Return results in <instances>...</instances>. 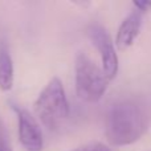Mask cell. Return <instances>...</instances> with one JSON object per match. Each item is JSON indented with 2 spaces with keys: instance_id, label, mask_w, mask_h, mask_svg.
Listing matches in <instances>:
<instances>
[{
  "instance_id": "obj_1",
  "label": "cell",
  "mask_w": 151,
  "mask_h": 151,
  "mask_svg": "<svg viewBox=\"0 0 151 151\" xmlns=\"http://www.w3.org/2000/svg\"><path fill=\"white\" fill-rule=\"evenodd\" d=\"M151 125V99L145 96H129L118 99L106 114L105 134L114 146L137 142Z\"/></svg>"
},
{
  "instance_id": "obj_2",
  "label": "cell",
  "mask_w": 151,
  "mask_h": 151,
  "mask_svg": "<svg viewBox=\"0 0 151 151\" xmlns=\"http://www.w3.org/2000/svg\"><path fill=\"white\" fill-rule=\"evenodd\" d=\"M35 111L49 130H57L68 119L70 105L58 77H53L41 90L35 101Z\"/></svg>"
},
{
  "instance_id": "obj_3",
  "label": "cell",
  "mask_w": 151,
  "mask_h": 151,
  "mask_svg": "<svg viewBox=\"0 0 151 151\" xmlns=\"http://www.w3.org/2000/svg\"><path fill=\"white\" fill-rule=\"evenodd\" d=\"M76 93L86 102H97L106 93L110 80L105 72L88 57L80 52L76 57Z\"/></svg>"
},
{
  "instance_id": "obj_4",
  "label": "cell",
  "mask_w": 151,
  "mask_h": 151,
  "mask_svg": "<svg viewBox=\"0 0 151 151\" xmlns=\"http://www.w3.org/2000/svg\"><path fill=\"white\" fill-rule=\"evenodd\" d=\"M86 33L101 55L102 70L105 72L109 80H113L118 72V57L107 29L98 23H91L86 29Z\"/></svg>"
},
{
  "instance_id": "obj_5",
  "label": "cell",
  "mask_w": 151,
  "mask_h": 151,
  "mask_svg": "<svg viewBox=\"0 0 151 151\" xmlns=\"http://www.w3.org/2000/svg\"><path fill=\"white\" fill-rule=\"evenodd\" d=\"M13 110L17 115L19 125V139L21 146L27 151H42L44 147V138L37 121L27 109L12 105Z\"/></svg>"
},
{
  "instance_id": "obj_6",
  "label": "cell",
  "mask_w": 151,
  "mask_h": 151,
  "mask_svg": "<svg viewBox=\"0 0 151 151\" xmlns=\"http://www.w3.org/2000/svg\"><path fill=\"white\" fill-rule=\"evenodd\" d=\"M142 27V13L138 11H133L125 17L121 23L115 37V44L119 50H126L134 44Z\"/></svg>"
},
{
  "instance_id": "obj_7",
  "label": "cell",
  "mask_w": 151,
  "mask_h": 151,
  "mask_svg": "<svg viewBox=\"0 0 151 151\" xmlns=\"http://www.w3.org/2000/svg\"><path fill=\"white\" fill-rule=\"evenodd\" d=\"M13 86V61L7 47H0V90L8 91Z\"/></svg>"
},
{
  "instance_id": "obj_8",
  "label": "cell",
  "mask_w": 151,
  "mask_h": 151,
  "mask_svg": "<svg viewBox=\"0 0 151 151\" xmlns=\"http://www.w3.org/2000/svg\"><path fill=\"white\" fill-rule=\"evenodd\" d=\"M73 151H111L106 145L99 143V142H91V143L83 145L81 147H77Z\"/></svg>"
},
{
  "instance_id": "obj_9",
  "label": "cell",
  "mask_w": 151,
  "mask_h": 151,
  "mask_svg": "<svg viewBox=\"0 0 151 151\" xmlns=\"http://www.w3.org/2000/svg\"><path fill=\"white\" fill-rule=\"evenodd\" d=\"M0 151H12L9 145V139H8L7 135V130H5L1 121H0Z\"/></svg>"
},
{
  "instance_id": "obj_10",
  "label": "cell",
  "mask_w": 151,
  "mask_h": 151,
  "mask_svg": "<svg viewBox=\"0 0 151 151\" xmlns=\"http://www.w3.org/2000/svg\"><path fill=\"white\" fill-rule=\"evenodd\" d=\"M133 5L139 13H146L151 11V1H134Z\"/></svg>"
}]
</instances>
